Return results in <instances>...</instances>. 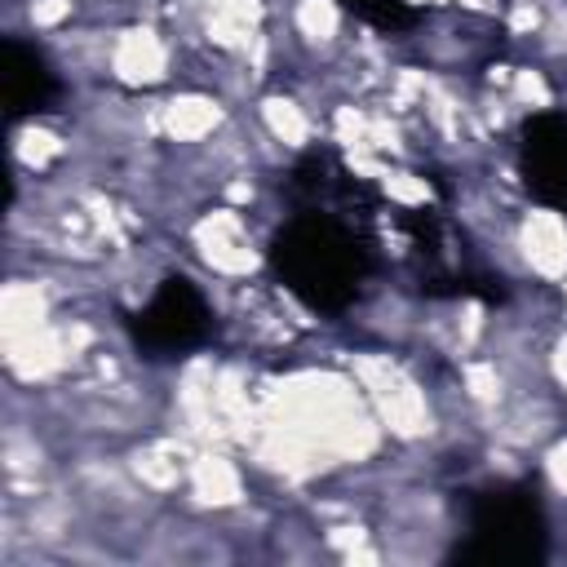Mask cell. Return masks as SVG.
<instances>
[{
    "instance_id": "7a4b0ae2",
    "label": "cell",
    "mask_w": 567,
    "mask_h": 567,
    "mask_svg": "<svg viewBox=\"0 0 567 567\" xmlns=\"http://www.w3.org/2000/svg\"><path fill=\"white\" fill-rule=\"evenodd\" d=\"M106 80L128 93H164L182 80V44L173 40L168 27L151 18L124 22L111 31Z\"/></svg>"
},
{
    "instance_id": "3957f363",
    "label": "cell",
    "mask_w": 567,
    "mask_h": 567,
    "mask_svg": "<svg viewBox=\"0 0 567 567\" xmlns=\"http://www.w3.org/2000/svg\"><path fill=\"white\" fill-rule=\"evenodd\" d=\"M518 284L558 288L567 279V213L549 204H523L509 226Z\"/></svg>"
},
{
    "instance_id": "6da1fadb",
    "label": "cell",
    "mask_w": 567,
    "mask_h": 567,
    "mask_svg": "<svg viewBox=\"0 0 567 567\" xmlns=\"http://www.w3.org/2000/svg\"><path fill=\"white\" fill-rule=\"evenodd\" d=\"M270 235L235 204H204L177 235V252L199 284H248L261 279Z\"/></svg>"
},
{
    "instance_id": "277c9868",
    "label": "cell",
    "mask_w": 567,
    "mask_h": 567,
    "mask_svg": "<svg viewBox=\"0 0 567 567\" xmlns=\"http://www.w3.org/2000/svg\"><path fill=\"white\" fill-rule=\"evenodd\" d=\"M239 106H230L221 93L204 89V84H173L159 93V142L177 146V151H195L208 146Z\"/></svg>"
},
{
    "instance_id": "8992f818",
    "label": "cell",
    "mask_w": 567,
    "mask_h": 567,
    "mask_svg": "<svg viewBox=\"0 0 567 567\" xmlns=\"http://www.w3.org/2000/svg\"><path fill=\"white\" fill-rule=\"evenodd\" d=\"M554 297H558V310H563V319H567V279L554 288Z\"/></svg>"
},
{
    "instance_id": "5b68a950",
    "label": "cell",
    "mask_w": 567,
    "mask_h": 567,
    "mask_svg": "<svg viewBox=\"0 0 567 567\" xmlns=\"http://www.w3.org/2000/svg\"><path fill=\"white\" fill-rule=\"evenodd\" d=\"M244 111L257 120V128L270 137V146L288 159H301L323 142V115L292 84H266Z\"/></svg>"
}]
</instances>
